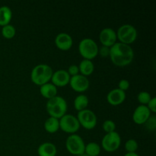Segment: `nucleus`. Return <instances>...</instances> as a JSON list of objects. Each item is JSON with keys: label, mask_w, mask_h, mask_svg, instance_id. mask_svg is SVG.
I'll list each match as a JSON object with an SVG mask.
<instances>
[{"label": "nucleus", "mask_w": 156, "mask_h": 156, "mask_svg": "<svg viewBox=\"0 0 156 156\" xmlns=\"http://www.w3.org/2000/svg\"><path fill=\"white\" fill-rule=\"evenodd\" d=\"M109 57L114 65L124 67L133 61L134 51L130 45L118 42L110 48Z\"/></svg>", "instance_id": "f257e3e1"}, {"label": "nucleus", "mask_w": 156, "mask_h": 156, "mask_svg": "<svg viewBox=\"0 0 156 156\" xmlns=\"http://www.w3.org/2000/svg\"><path fill=\"white\" fill-rule=\"evenodd\" d=\"M82 155H83V154H82ZM82 155H74V156H82Z\"/></svg>", "instance_id": "473e14b6"}, {"label": "nucleus", "mask_w": 156, "mask_h": 156, "mask_svg": "<svg viewBox=\"0 0 156 156\" xmlns=\"http://www.w3.org/2000/svg\"><path fill=\"white\" fill-rule=\"evenodd\" d=\"M146 129L149 131H155L156 129V117L155 115H151L148 119L147 121L145 123Z\"/></svg>", "instance_id": "bb28decb"}, {"label": "nucleus", "mask_w": 156, "mask_h": 156, "mask_svg": "<svg viewBox=\"0 0 156 156\" xmlns=\"http://www.w3.org/2000/svg\"><path fill=\"white\" fill-rule=\"evenodd\" d=\"M59 129L66 133H69L70 135L76 133L80 128V124L77 117L73 114H65L59 119Z\"/></svg>", "instance_id": "1a4fd4ad"}, {"label": "nucleus", "mask_w": 156, "mask_h": 156, "mask_svg": "<svg viewBox=\"0 0 156 156\" xmlns=\"http://www.w3.org/2000/svg\"><path fill=\"white\" fill-rule=\"evenodd\" d=\"M70 76L65 69H59L53 72L51 78V83L56 88H62L69 85L70 80Z\"/></svg>", "instance_id": "4468645a"}, {"label": "nucleus", "mask_w": 156, "mask_h": 156, "mask_svg": "<svg viewBox=\"0 0 156 156\" xmlns=\"http://www.w3.org/2000/svg\"><path fill=\"white\" fill-rule=\"evenodd\" d=\"M54 42L56 47L62 51H68L73 45V40L71 35L64 32L56 35Z\"/></svg>", "instance_id": "ddd939ff"}, {"label": "nucleus", "mask_w": 156, "mask_h": 156, "mask_svg": "<svg viewBox=\"0 0 156 156\" xmlns=\"http://www.w3.org/2000/svg\"><path fill=\"white\" fill-rule=\"evenodd\" d=\"M67 73H69V75L70 76V77H73V76H77V75L79 74V66L75 65V64H73V65L69 66L68 68V69L66 70Z\"/></svg>", "instance_id": "cd10ccee"}, {"label": "nucleus", "mask_w": 156, "mask_h": 156, "mask_svg": "<svg viewBox=\"0 0 156 156\" xmlns=\"http://www.w3.org/2000/svg\"><path fill=\"white\" fill-rule=\"evenodd\" d=\"M152 115L146 105H139L133 114V120L137 125H144Z\"/></svg>", "instance_id": "f8f14e48"}, {"label": "nucleus", "mask_w": 156, "mask_h": 156, "mask_svg": "<svg viewBox=\"0 0 156 156\" xmlns=\"http://www.w3.org/2000/svg\"><path fill=\"white\" fill-rule=\"evenodd\" d=\"M152 96L148 91H140L137 95V100L140 103V105H147Z\"/></svg>", "instance_id": "393cba45"}, {"label": "nucleus", "mask_w": 156, "mask_h": 156, "mask_svg": "<svg viewBox=\"0 0 156 156\" xmlns=\"http://www.w3.org/2000/svg\"><path fill=\"white\" fill-rule=\"evenodd\" d=\"M129 86H130V84H129V82L127 79H121L118 83L119 89H120L123 91H125V92H126V90L129 89Z\"/></svg>", "instance_id": "c85d7f7f"}, {"label": "nucleus", "mask_w": 156, "mask_h": 156, "mask_svg": "<svg viewBox=\"0 0 156 156\" xmlns=\"http://www.w3.org/2000/svg\"><path fill=\"white\" fill-rule=\"evenodd\" d=\"M85 143L83 139L77 134H71L66 140V148L71 155H81L85 153Z\"/></svg>", "instance_id": "423d86ee"}, {"label": "nucleus", "mask_w": 156, "mask_h": 156, "mask_svg": "<svg viewBox=\"0 0 156 156\" xmlns=\"http://www.w3.org/2000/svg\"><path fill=\"white\" fill-rule=\"evenodd\" d=\"M104 131L106 133H109L114 132L116 129V124L113 120H106L104 121L103 125H102Z\"/></svg>", "instance_id": "a878e982"}, {"label": "nucleus", "mask_w": 156, "mask_h": 156, "mask_svg": "<svg viewBox=\"0 0 156 156\" xmlns=\"http://www.w3.org/2000/svg\"><path fill=\"white\" fill-rule=\"evenodd\" d=\"M123 156H140V155H139L136 152H133V153H128V152H126V153Z\"/></svg>", "instance_id": "2f4dec72"}, {"label": "nucleus", "mask_w": 156, "mask_h": 156, "mask_svg": "<svg viewBox=\"0 0 156 156\" xmlns=\"http://www.w3.org/2000/svg\"><path fill=\"white\" fill-rule=\"evenodd\" d=\"M79 52L83 59L92 60L98 55V46L91 38H84L79 44Z\"/></svg>", "instance_id": "20e7f679"}, {"label": "nucleus", "mask_w": 156, "mask_h": 156, "mask_svg": "<svg viewBox=\"0 0 156 156\" xmlns=\"http://www.w3.org/2000/svg\"><path fill=\"white\" fill-rule=\"evenodd\" d=\"M12 18V9L9 6L3 5L0 7V26L4 27L10 24Z\"/></svg>", "instance_id": "6ab92c4d"}, {"label": "nucleus", "mask_w": 156, "mask_h": 156, "mask_svg": "<svg viewBox=\"0 0 156 156\" xmlns=\"http://www.w3.org/2000/svg\"><path fill=\"white\" fill-rule=\"evenodd\" d=\"M77 119L80 126H82L85 129L91 130L96 126L98 123L97 116L94 111L89 109H85L78 112Z\"/></svg>", "instance_id": "6e6552de"}, {"label": "nucleus", "mask_w": 156, "mask_h": 156, "mask_svg": "<svg viewBox=\"0 0 156 156\" xmlns=\"http://www.w3.org/2000/svg\"><path fill=\"white\" fill-rule=\"evenodd\" d=\"M79 74L82 75L85 77L89 76L94 71V62L91 60H88V59H82L79 63Z\"/></svg>", "instance_id": "a211bd4d"}, {"label": "nucleus", "mask_w": 156, "mask_h": 156, "mask_svg": "<svg viewBox=\"0 0 156 156\" xmlns=\"http://www.w3.org/2000/svg\"><path fill=\"white\" fill-rule=\"evenodd\" d=\"M117 33L111 27H105L101 30L99 34V41L102 46L111 48L117 43Z\"/></svg>", "instance_id": "9b49d317"}, {"label": "nucleus", "mask_w": 156, "mask_h": 156, "mask_svg": "<svg viewBox=\"0 0 156 156\" xmlns=\"http://www.w3.org/2000/svg\"><path fill=\"white\" fill-rule=\"evenodd\" d=\"M124 148L128 153H133V152H136L138 150L139 144L136 140L129 139L125 143Z\"/></svg>", "instance_id": "b1692460"}, {"label": "nucleus", "mask_w": 156, "mask_h": 156, "mask_svg": "<svg viewBox=\"0 0 156 156\" xmlns=\"http://www.w3.org/2000/svg\"><path fill=\"white\" fill-rule=\"evenodd\" d=\"M126 92L120 89L114 88L111 90L107 95V101L112 106H119L126 100Z\"/></svg>", "instance_id": "2eb2a0df"}, {"label": "nucleus", "mask_w": 156, "mask_h": 156, "mask_svg": "<svg viewBox=\"0 0 156 156\" xmlns=\"http://www.w3.org/2000/svg\"><path fill=\"white\" fill-rule=\"evenodd\" d=\"M69 85H70L73 91L78 93H83L88 89L90 82L88 78L79 74L70 78Z\"/></svg>", "instance_id": "9d476101"}, {"label": "nucleus", "mask_w": 156, "mask_h": 156, "mask_svg": "<svg viewBox=\"0 0 156 156\" xmlns=\"http://www.w3.org/2000/svg\"><path fill=\"white\" fill-rule=\"evenodd\" d=\"M101 148L99 144L94 142H91L85 145V154L88 156H98L101 153Z\"/></svg>", "instance_id": "4be33fe9"}, {"label": "nucleus", "mask_w": 156, "mask_h": 156, "mask_svg": "<svg viewBox=\"0 0 156 156\" xmlns=\"http://www.w3.org/2000/svg\"><path fill=\"white\" fill-rule=\"evenodd\" d=\"M98 55L103 58L108 57L110 56V47H105V46L98 47Z\"/></svg>", "instance_id": "c756f323"}, {"label": "nucleus", "mask_w": 156, "mask_h": 156, "mask_svg": "<svg viewBox=\"0 0 156 156\" xmlns=\"http://www.w3.org/2000/svg\"><path fill=\"white\" fill-rule=\"evenodd\" d=\"M2 35L4 38L7 40H11L15 37L16 34V29L12 24H7L2 28Z\"/></svg>", "instance_id": "5701e85b"}, {"label": "nucleus", "mask_w": 156, "mask_h": 156, "mask_svg": "<svg viewBox=\"0 0 156 156\" xmlns=\"http://www.w3.org/2000/svg\"><path fill=\"white\" fill-rule=\"evenodd\" d=\"M88 103H89L88 98L87 97L85 94H80L79 95L76 96V98L74 99L73 105H74L75 109H76L78 112H79V111L87 109Z\"/></svg>", "instance_id": "aec40b11"}, {"label": "nucleus", "mask_w": 156, "mask_h": 156, "mask_svg": "<svg viewBox=\"0 0 156 156\" xmlns=\"http://www.w3.org/2000/svg\"><path fill=\"white\" fill-rule=\"evenodd\" d=\"M40 92L44 98L50 100L57 95V88L50 82L40 86Z\"/></svg>", "instance_id": "f3484780"}, {"label": "nucleus", "mask_w": 156, "mask_h": 156, "mask_svg": "<svg viewBox=\"0 0 156 156\" xmlns=\"http://www.w3.org/2000/svg\"><path fill=\"white\" fill-rule=\"evenodd\" d=\"M53 69L47 64H38L35 66L30 73V80L37 85H41L50 82L53 76Z\"/></svg>", "instance_id": "f03ea898"}, {"label": "nucleus", "mask_w": 156, "mask_h": 156, "mask_svg": "<svg viewBox=\"0 0 156 156\" xmlns=\"http://www.w3.org/2000/svg\"><path fill=\"white\" fill-rule=\"evenodd\" d=\"M37 154L39 156H56L57 149L53 143L47 142L38 146Z\"/></svg>", "instance_id": "dca6fc26"}, {"label": "nucleus", "mask_w": 156, "mask_h": 156, "mask_svg": "<svg viewBox=\"0 0 156 156\" xmlns=\"http://www.w3.org/2000/svg\"><path fill=\"white\" fill-rule=\"evenodd\" d=\"M121 145V137L117 132L106 133L101 140V147L108 152H114L120 148Z\"/></svg>", "instance_id": "0eeeda50"}, {"label": "nucleus", "mask_w": 156, "mask_h": 156, "mask_svg": "<svg viewBox=\"0 0 156 156\" xmlns=\"http://www.w3.org/2000/svg\"><path fill=\"white\" fill-rule=\"evenodd\" d=\"M147 108H149V111H151V113H155L156 112V98L155 97L152 98L151 100L149 101V103L147 104Z\"/></svg>", "instance_id": "7c9ffc66"}, {"label": "nucleus", "mask_w": 156, "mask_h": 156, "mask_svg": "<svg viewBox=\"0 0 156 156\" xmlns=\"http://www.w3.org/2000/svg\"><path fill=\"white\" fill-rule=\"evenodd\" d=\"M44 129L49 133H55L59 129V119L50 117L44 122Z\"/></svg>", "instance_id": "412c9836"}, {"label": "nucleus", "mask_w": 156, "mask_h": 156, "mask_svg": "<svg viewBox=\"0 0 156 156\" xmlns=\"http://www.w3.org/2000/svg\"><path fill=\"white\" fill-rule=\"evenodd\" d=\"M46 109L50 117L60 119L66 114L68 110V104L62 96L56 95L53 98L47 100Z\"/></svg>", "instance_id": "7ed1b4c3"}, {"label": "nucleus", "mask_w": 156, "mask_h": 156, "mask_svg": "<svg viewBox=\"0 0 156 156\" xmlns=\"http://www.w3.org/2000/svg\"><path fill=\"white\" fill-rule=\"evenodd\" d=\"M116 33L119 42L126 45H130L135 42L138 37V32L136 27L129 24L121 25Z\"/></svg>", "instance_id": "39448f33"}]
</instances>
